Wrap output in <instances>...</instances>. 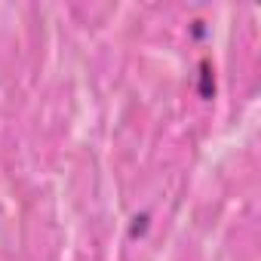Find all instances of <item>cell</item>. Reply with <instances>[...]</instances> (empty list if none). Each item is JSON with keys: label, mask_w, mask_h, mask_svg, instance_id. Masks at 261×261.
<instances>
[{"label": "cell", "mask_w": 261, "mask_h": 261, "mask_svg": "<svg viewBox=\"0 0 261 261\" xmlns=\"http://www.w3.org/2000/svg\"><path fill=\"white\" fill-rule=\"evenodd\" d=\"M145 227H148V215H139V218H136V224H133V237L145 233Z\"/></svg>", "instance_id": "7a4b0ae2"}, {"label": "cell", "mask_w": 261, "mask_h": 261, "mask_svg": "<svg viewBox=\"0 0 261 261\" xmlns=\"http://www.w3.org/2000/svg\"><path fill=\"white\" fill-rule=\"evenodd\" d=\"M200 95L203 98H212L215 95V77H212V65L206 59L200 62Z\"/></svg>", "instance_id": "6da1fadb"}]
</instances>
